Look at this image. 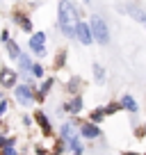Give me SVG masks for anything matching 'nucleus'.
<instances>
[{
  "mask_svg": "<svg viewBox=\"0 0 146 155\" xmlns=\"http://www.w3.org/2000/svg\"><path fill=\"white\" fill-rule=\"evenodd\" d=\"M59 28L64 30L66 37H75V28H78V14L73 9V5L68 0L59 2Z\"/></svg>",
  "mask_w": 146,
  "mask_h": 155,
  "instance_id": "nucleus-1",
  "label": "nucleus"
},
{
  "mask_svg": "<svg viewBox=\"0 0 146 155\" xmlns=\"http://www.w3.org/2000/svg\"><path fill=\"white\" fill-rule=\"evenodd\" d=\"M62 141L73 150L75 155H82V144H80V132L75 123H64L62 126Z\"/></svg>",
  "mask_w": 146,
  "mask_h": 155,
  "instance_id": "nucleus-2",
  "label": "nucleus"
},
{
  "mask_svg": "<svg viewBox=\"0 0 146 155\" xmlns=\"http://www.w3.org/2000/svg\"><path fill=\"white\" fill-rule=\"evenodd\" d=\"M91 39H96L98 44L105 46L110 41V32H107V25L101 16H91Z\"/></svg>",
  "mask_w": 146,
  "mask_h": 155,
  "instance_id": "nucleus-3",
  "label": "nucleus"
},
{
  "mask_svg": "<svg viewBox=\"0 0 146 155\" xmlns=\"http://www.w3.org/2000/svg\"><path fill=\"white\" fill-rule=\"evenodd\" d=\"M14 94H16V101H18L21 105H25V107L34 101V94H32V87H30V84H18V87L14 89Z\"/></svg>",
  "mask_w": 146,
  "mask_h": 155,
  "instance_id": "nucleus-4",
  "label": "nucleus"
},
{
  "mask_svg": "<svg viewBox=\"0 0 146 155\" xmlns=\"http://www.w3.org/2000/svg\"><path fill=\"white\" fill-rule=\"evenodd\" d=\"M44 46H46V34L44 32H34L32 39H30V50H34L37 55H46Z\"/></svg>",
  "mask_w": 146,
  "mask_h": 155,
  "instance_id": "nucleus-5",
  "label": "nucleus"
},
{
  "mask_svg": "<svg viewBox=\"0 0 146 155\" xmlns=\"http://www.w3.org/2000/svg\"><path fill=\"white\" fill-rule=\"evenodd\" d=\"M78 132L82 137H87V139H96V137L101 135V128H98L96 123H85V126L78 128Z\"/></svg>",
  "mask_w": 146,
  "mask_h": 155,
  "instance_id": "nucleus-6",
  "label": "nucleus"
},
{
  "mask_svg": "<svg viewBox=\"0 0 146 155\" xmlns=\"http://www.w3.org/2000/svg\"><path fill=\"white\" fill-rule=\"evenodd\" d=\"M75 39H80L85 46H89L91 44V30H89L85 23H78V28H75Z\"/></svg>",
  "mask_w": 146,
  "mask_h": 155,
  "instance_id": "nucleus-7",
  "label": "nucleus"
},
{
  "mask_svg": "<svg viewBox=\"0 0 146 155\" xmlns=\"http://www.w3.org/2000/svg\"><path fill=\"white\" fill-rule=\"evenodd\" d=\"M34 119H37V123H39L41 132H44L46 137H48V135H53V126H50V121H48V116H46L44 112H37V114H34Z\"/></svg>",
  "mask_w": 146,
  "mask_h": 155,
  "instance_id": "nucleus-8",
  "label": "nucleus"
},
{
  "mask_svg": "<svg viewBox=\"0 0 146 155\" xmlns=\"http://www.w3.org/2000/svg\"><path fill=\"white\" fill-rule=\"evenodd\" d=\"M0 84H2V87H14L16 84V71L2 68V71H0Z\"/></svg>",
  "mask_w": 146,
  "mask_h": 155,
  "instance_id": "nucleus-9",
  "label": "nucleus"
},
{
  "mask_svg": "<svg viewBox=\"0 0 146 155\" xmlns=\"http://www.w3.org/2000/svg\"><path fill=\"white\" fill-rule=\"evenodd\" d=\"M82 107H85V101H82V96H75L71 103H66V105H64V112L78 114V112H82Z\"/></svg>",
  "mask_w": 146,
  "mask_h": 155,
  "instance_id": "nucleus-10",
  "label": "nucleus"
},
{
  "mask_svg": "<svg viewBox=\"0 0 146 155\" xmlns=\"http://www.w3.org/2000/svg\"><path fill=\"white\" fill-rule=\"evenodd\" d=\"M119 105H121V110H128V112H132V114H135V112H139V107H137V101L132 96H123L121 101H119Z\"/></svg>",
  "mask_w": 146,
  "mask_h": 155,
  "instance_id": "nucleus-11",
  "label": "nucleus"
},
{
  "mask_svg": "<svg viewBox=\"0 0 146 155\" xmlns=\"http://www.w3.org/2000/svg\"><path fill=\"white\" fill-rule=\"evenodd\" d=\"M5 48H7V55H9L12 59H18V55H21V50H18V46H16V41H5Z\"/></svg>",
  "mask_w": 146,
  "mask_h": 155,
  "instance_id": "nucleus-12",
  "label": "nucleus"
},
{
  "mask_svg": "<svg viewBox=\"0 0 146 155\" xmlns=\"http://www.w3.org/2000/svg\"><path fill=\"white\" fill-rule=\"evenodd\" d=\"M50 87H53V78H48V80H46V82L41 84V89H39V94H37V98H39V101H44V98H46V94L50 91Z\"/></svg>",
  "mask_w": 146,
  "mask_h": 155,
  "instance_id": "nucleus-13",
  "label": "nucleus"
},
{
  "mask_svg": "<svg viewBox=\"0 0 146 155\" xmlns=\"http://www.w3.org/2000/svg\"><path fill=\"white\" fill-rule=\"evenodd\" d=\"M94 78H96V82H105V68L101 64H94Z\"/></svg>",
  "mask_w": 146,
  "mask_h": 155,
  "instance_id": "nucleus-14",
  "label": "nucleus"
},
{
  "mask_svg": "<svg viewBox=\"0 0 146 155\" xmlns=\"http://www.w3.org/2000/svg\"><path fill=\"white\" fill-rule=\"evenodd\" d=\"M14 21H18V23L21 25H23V30H25V32H32V23H30V21L28 18H25V16H21V14H16V18Z\"/></svg>",
  "mask_w": 146,
  "mask_h": 155,
  "instance_id": "nucleus-15",
  "label": "nucleus"
},
{
  "mask_svg": "<svg viewBox=\"0 0 146 155\" xmlns=\"http://www.w3.org/2000/svg\"><path fill=\"white\" fill-rule=\"evenodd\" d=\"M103 116H105V112H103V107H98L96 112H91V123H101Z\"/></svg>",
  "mask_w": 146,
  "mask_h": 155,
  "instance_id": "nucleus-16",
  "label": "nucleus"
},
{
  "mask_svg": "<svg viewBox=\"0 0 146 155\" xmlns=\"http://www.w3.org/2000/svg\"><path fill=\"white\" fill-rule=\"evenodd\" d=\"M18 62H21V68H23V71H30V68H32V62H30V57H25V55H18Z\"/></svg>",
  "mask_w": 146,
  "mask_h": 155,
  "instance_id": "nucleus-17",
  "label": "nucleus"
},
{
  "mask_svg": "<svg viewBox=\"0 0 146 155\" xmlns=\"http://www.w3.org/2000/svg\"><path fill=\"white\" fill-rule=\"evenodd\" d=\"M119 110H121V105H119V103H112V105L103 107V112H105V114H114V112H119Z\"/></svg>",
  "mask_w": 146,
  "mask_h": 155,
  "instance_id": "nucleus-18",
  "label": "nucleus"
},
{
  "mask_svg": "<svg viewBox=\"0 0 146 155\" xmlns=\"http://www.w3.org/2000/svg\"><path fill=\"white\" fill-rule=\"evenodd\" d=\"M30 71H32V75H37V78H41L44 75V66H39V64H32V68H30Z\"/></svg>",
  "mask_w": 146,
  "mask_h": 155,
  "instance_id": "nucleus-19",
  "label": "nucleus"
},
{
  "mask_svg": "<svg viewBox=\"0 0 146 155\" xmlns=\"http://www.w3.org/2000/svg\"><path fill=\"white\" fill-rule=\"evenodd\" d=\"M78 84H80V80H78V78H73L71 82L66 84V89H68V91H71V94H75V89H78Z\"/></svg>",
  "mask_w": 146,
  "mask_h": 155,
  "instance_id": "nucleus-20",
  "label": "nucleus"
},
{
  "mask_svg": "<svg viewBox=\"0 0 146 155\" xmlns=\"http://www.w3.org/2000/svg\"><path fill=\"white\" fill-rule=\"evenodd\" d=\"M64 62H66V53H64V50H62V53H59V57L55 59V66H62Z\"/></svg>",
  "mask_w": 146,
  "mask_h": 155,
  "instance_id": "nucleus-21",
  "label": "nucleus"
},
{
  "mask_svg": "<svg viewBox=\"0 0 146 155\" xmlns=\"http://www.w3.org/2000/svg\"><path fill=\"white\" fill-rule=\"evenodd\" d=\"M7 107H9V103H7V101H0V116L7 112Z\"/></svg>",
  "mask_w": 146,
  "mask_h": 155,
  "instance_id": "nucleus-22",
  "label": "nucleus"
},
{
  "mask_svg": "<svg viewBox=\"0 0 146 155\" xmlns=\"http://www.w3.org/2000/svg\"><path fill=\"white\" fill-rule=\"evenodd\" d=\"M5 144H7V139H5V137H0V148H2Z\"/></svg>",
  "mask_w": 146,
  "mask_h": 155,
  "instance_id": "nucleus-23",
  "label": "nucleus"
},
{
  "mask_svg": "<svg viewBox=\"0 0 146 155\" xmlns=\"http://www.w3.org/2000/svg\"><path fill=\"white\" fill-rule=\"evenodd\" d=\"M37 155H46V150L44 148H37Z\"/></svg>",
  "mask_w": 146,
  "mask_h": 155,
  "instance_id": "nucleus-24",
  "label": "nucleus"
},
{
  "mask_svg": "<svg viewBox=\"0 0 146 155\" xmlns=\"http://www.w3.org/2000/svg\"><path fill=\"white\" fill-rule=\"evenodd\" d=\"M126 155H137V153H126Z\"/></svg>",
  "mask_w": 146,
  "mask_h": 155,
  "instance_id": "nucleus-25",
  "label": "nucleus"
},
{
  "mask_svg": "<svg viewBox=\"0 0 146 155\" xmlns=\"http://www.w3.org/2000/svg\"><path fill=\"white\" fill-rule=\"evenodd\" d=\"M144 155H146V153H144Z\"/></svg>",
  "mask_w": 146,
  "mask_h": 155,
  "instance_id": "nucleus-26",
  "label": "nucleus"
}]
</instances>
